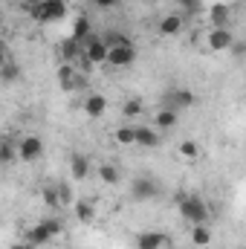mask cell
I'll list each match as a JSON object with an SVG mask.
<instances>
[{
	"mask_svg": "<svg viewBox=\"0 0 246 249\" xmlns=\"http://www.w3.org/2000/svg\"><path fill=\"white\" fill-rule=\"evenodd\" d=\"M44 203L50 206V209H61L64 203H61V194H58V188L55 186H47L44 188Z\"/></svg>",
	"mask_w": 246,
	"mask_h": 249,
	"instance_id": "cell-26",
	"label": "cell"
},
{
	"mask_svg": "<svg viewBox=\"0 0 246 249\" xmlns=\"http://www.w3.org/2000/svg\"><path fill=\"white\" fill-rule=\"evenodd\" d=\"M197 102V96L191 93V90H185V87H177V90H171L168 96H165V107H171V110H183V107H191Z\"/></svg>",
	"mask_w": 246,
	"mask_h": 249,
	"instance_id": "cell-9",
	"label": "cell"
},
{
	"mask_svg": "<svg viewBox=\"0 0 246 249\" xmlns=\"http://www.w3.org/2000/svg\"><path fill=\"white\" fill-rule=\"evenodd\" d=\"M177 154L185 157V160H197V157H200V145H197L194 139H183V142L177 145Z\"/></svg>",
	"mask_w": 246,
	"mask_h": 249,
	"instance_id": "cell-23",
	"label": "cell"
},
{
	"mask_svg": "<svg viewBox=\"0 0 246 249\" xmlns=\"http://www.w3.org/2000/svg\"><path fill=\"white\" fill-rule=\"evenodd\" d=\"M177 203H180V214H183L191 226H200V223L209 220V203H206L203 197H197V194H183Z\"/></svg>",
	"mask_w": 246,
	"mask_h": 249,
	"instance_id": "cell-1",
	"label": "cell"
},
{
	"mask_svg": "<svg viewBox=\"0 0 246 249\" xmlns=\"http://www.w3.org/2000/svg\"><path fill=\"white\" fill-rule=\"evenodd\" d=\"M130 197H133L136 203L154 200V197H159V183H157L154 177H136V180L130 183Z\"/></svg>",
	"mask_w": 246,
	"mask_h": 249,
	"instance_id": "cell-4",
	"label": "cell"
},
{
	"mask_svg": "<svg viewBox=\"0 0 246 249\" xmlns=\"http://www.w3.org/2000/svg\"><path fill=\"white\" fill-rule=\"evenodd\" d=\"M93 3H96L99 9H116V6H119V0H93Z\"/></svg>",
	"mask_w": 246,
	"mask_h": 249,
	"instance_id": "cell-31",
	"label": "cell"
},
{
	"mask_svg": "<svg viewBox=\"0 0 246 249\" xmlns=\"http://www.w3.org/2000/svg\"><path fill=\"white\" fill-rule=\"evenodd\" d=\"M136 61V47L127 44V47H107V61L110 67H130Z\"/></svg>",
	"mask_w": 246,
	"mask_h": 249,
	"instance_id": "cell-8",
	"label": "cell"
},
{
	"mask_svg": "<svg viewBox=\"0 0 246 249\" xmlns=\"http://www.w3.org/2000/svg\"><path fill=\"white\" fill-rule=\"evenodd\" d=\"M122 113L127 116V119L139 116V113H142V99H127V102L122 105Z\"/></svg>",
	"mask_w": 246,
	"mask_h": 249,
	"instance_id": "cell-28",
	"label": "cell"
},
{
	"mask_svg": "<svg viewBox=\"0 0 246 249\" xmlns=\"http://www.w3.org/2000/svg\"><path fill=\"white\" fill-rule=\"evenodd\" d=\"M81 58L90 64V67H93V64H105L107 61V44H105L102 38H96V35L87 38V41H84V53H81Z\"/></svg>",
	"mask_w": 246,
	"mask_h": 249,
	"instance_id": "cell-7",
	"label": "cell"
},
{
	"mask_svg": "<svg viewBox=\"0 0 246 249\" xmlns=\"http://www.w3.org/2000/svg\"><path fill=\"white\" fill-rule=\"evenodd\" d=\"M99 177H102L105 186H116L119 183V168L110 165V162H105V165H99Z\"/></svg>",
	"mask_w": 246,
	"mask_h": 249,
	"instance_id": "cell-22",
	"label": "cell"
},
{
	"mask_svg": "<svg viewBox=\"0 0 246 249\" xmlns=\"http://www.w3.org/2000/svg\"><path fill=\"white\" fill-rule=\"evenodd\" d=\"M168 244V238L162 232H142L136 238V249H162Z\"/></svg>",
	"mask_w": 246,
	"mask_h": 249,
	"instance_id": "cell-16",
	"label": "cell"
},
{
	"mask_svg": "<svg viewBox=\"0 0 246 249\" xmlns=\"http://www.w3.org/2000/svg\"><path fill=\"white\" fill-rule=\"evenodd\" d=\"M113 139L119 142V145H136V130H133V124H122V127H116V133H113Z\"/></svg>",
	"mask_w": 246,
	"mask_h": 249,
	"instance_id": "cell-21",
	"label": "cell"
},
{
	"mask_svg": "<svg viewBox=\"0 0 246 249\" xmlns=\"http://www.w3.org/2000/svg\"><path fill=\"white\" fill-rule=\"evenodd\" d=\"M6 61H12V55H9V44L6 41H0V67Z\"/></svg>",
	"mask_w": 246,
	"mask_h": 249,
	"instance_id": "cell-30",
	"label": "cell"
},
{
	"mask_svg": "<svg viewBox=\"0 0 246 249\" xmlns=\"http://www.w3.org/2000/svg\"><path fill=\"white\" fill-rule=\"evenodd\" d=\"M180 119V113L177 110H171V107H162L157 116H154V130H171L174 124Z\"/></svg>",
	"mask_w": 246,
	"mask_h": 249,
	"instance_id": "cell-18",
	"label": "cell"
},
{
	"mask_svg": "<svg viewBox=\"0 0 246 249\" xmlns=\"http://www.w3.org/2000/svg\"><path fill=\"white\" fill-rule=\"evenodd\" d=\"M18 154H15V145L9 142V139H0V165H6V162H12Z\"/></svg>",
	"mask_w": 246,
	"mask_h": 249,
	"instance_id": "cell-27",
	"label": "cell"
},
{
	"mask_svg": "<svg viewBox=\"0 0 246 249\" xmlns=\"http://www.w3.org/2000/svg\"><path fill=\"white\" fill-rule=\"evenodd\" d=\"M191 244H194V247H209V244H211V229H209L206 223L194 226V229H191Z\"/></svg>",
	"mask_w": 246,
	"mask_h": 249,
	"instance_id": "cell-20",
	"label": "cell"
},
{
	"mask_svg": "<svg viewBox=\"0 0 246 249\" xmlns=\"http://www.w3.org/2000/svg\"><path fill=\"white\" fill-rule=\"evenodd\" d=\"M61 232H64V223H61V220H58V217H47V220L35 223V226L26 232V241H29L32 247H44V244L55 241Z\"/></svg>",
	"mask_w": 246,
	"mask_h": 249,
	"instance_id": "cell-2",
	"label": "cell"
},
{
	"mask_svg": "<svg viewBox=\"0 0 246 249\" xmlns=\"http://www.w3.org/2000/svg\"><path fill=\"white\" fill-rule=\"evenodd\" d=\"M206 44H209V50H211V53H226V50H232L235 35H232V29H229V26H211V32H209Z\"/></svg>",
	"mask_w": 246,
	"mask_h": 249,
	"instance_id": "cell-6",
	"label": "cell"
},
{
	"mask_svg": "<svg viewBox=\"0 0 246 249\" xmlns=\"http://www.w3.org/2000/svg\"><path fill=\"white\" fill-rule=\"evenodd\" d=\"M15 154H18V160H23V162H35L41 154H44V142H41V136H23L18 145H15Z\"/></svg>",
	"mask_w": 246,
	"mask_h": 249,
	"instance_id": "cell-5",
	"label": "cell"
},
{
	"mask_svg": "<svg viewBox=\"0 0 246 249\" xmlns=\"http://www.w3.org/2000/svg\"><path fill=\"white\" fill-rule=\"evenodd\" d=\"M183 32V18L177 15V12H171V15H165L162 20H159V35L162 38H174V35H180Z\"/></svg>",
	"mask_w": 246,
	"mask_h": 249,
	"instance_id": "cell-13",
	"label": "cell"
},
{
	"mask_svg": "<svg viewBox=\"0 0 246 249\" xmlns=\"http://www.w3.org/2000/svg\"><path fill=\"white\" fill-rule=\"evenodd\" d=\"M0 78L6 81V84H12V81H18L20 78V67L15 61H6L3 67H0Z\"/></svg>",
	"mask_w": 246,
	"mask_h": 249,
	"instance_id": "cell-24",
	"label": "cell"
},
{
	"mask_svg": "<svg viewBox=\"0 0 246 249\" xmlns=\"http://www.w3.org/2000/svg\"><path fill=\"white\" fill-rule=\"evenodd\" d=\"M81 53H84V44H78L75 38H64L61 44H58V58H61V64H72L81 58Z\"/></svg>",
	"mask_w": 246,
	"mask_h": 249,
	"instance_id": "cell-11",
	"label": "cell"
},
{
	"mask_svg": "<svg viewBox=\"0 0 246 249\" xmlns=\"http://www.w3.org/2000/svg\"><path fill=\"white\" fill-rule=\"evenodd\" d=\"M9 249H35V247H32L29 241H18V244H12Z\"/></svg>",
	"mask_w": 246,
	"mask_h": 249,
	"instance_id": "cell-32",
	"label": "cell"
},
{
	"mask_svg": "<svg viewBox=\"0 0 246 249\" xmlns=\"http://www.w3.org/2000/svg\"><path fill=\"white\" fill-rule=\"evenodd\" d=\"M81 107H84V113H87L90 119H99V116L107 113V99H105L102 93H87L84 102H81Z\"/></svg>",
	"mask_w": 246,
	"mask_h": 249,
	"instance_id": "cell-10",
	"label": "cell"
},
{
	"mask_svg": "<svg viewBox=\"0 0 246 249\" xmlns=\"http://www.w3.org/2000/svg\"><path fill=\"white\" fill-rule=\"evenodd\" d=\"M142 3H157V0H142Z\"/></svg>",
	"mask_w": 246,
	"mask_h": 249,
	"instance_id": "cell-33",
	"label": "cell"
},
{
	"mask_svg": "<svg viewBox=\"0 0 246 249\" xmlns=\"http://www.w3.org/2000/svg\"><path fill=\"white\" fill-rule=\"evenodd\" d=\"M209 20H211V26H229L232 9H229L226 3H214V6L209 9Z\"/></svg>",
	"mask_w": 246,
	"mask_h": 249,
	"instance_id": "cell-17",
	"label": "cell"
},
{
	"mask_svg": "<svg viewBox=\"0 0 246 249\" xmlns=\"http://www.w3.org/2000/svg\"><path fill=\"white\" fill-rule=\"evenodd\" d=\"M32 3H38V0H32Z\"/></svg>",
	"mask_w": 246,
	"mask_h": 249,
	"instance_id": "cell-34",
	"label": "cell"
},
{
	"mask_svg": "<svg viewBox=\"0 0 246 249\" xmlns=\"http://www.w3.org/2000/svg\"><path fill=\"white\" fill-rule=\"evenodd\" d=\"M90 171H93V165H90V160L84 154H72L70 157V174H72V180H87Z\"/></svg>",
	"mask_w": 246,
	"mask_h": 249,
	"instance_id": "cell-12",
	"label": "cell"
},
{
	"mask_svg": "<svg viewBox=\"0 0 246 249\" xmlns=\"http://www.w3.org/2000/svg\"><path fill=\"white\" fill-rule=\"evenodd\" d=\"M70 38H75L78 44H84L87 38H93V23H90V18H87V15H78V18H75Z\"/></svg>",
	"mask_w": 246,
	"mask_h": 249,
	"instance_id": "cell-15",
	"label": "cell"
},
{
	"mask_svg": "<svg viewBox=\"0 0 246 249\" xmlns=\"http://www.w3.org/2000/svg\"><path fill=\"white\" fill-rule=\"evenodd\" d=\"M75 217L81 223H93L96 220V206L90 200H75Z\"/></svg>",
	"mask_w": 246,
	"mask_h": 249,
	"instance_id": "cell-19",
	"label": "cell"
},
{
	"mask_svg": "<svg viewBox=\"0 0 246 249\" xmlns=\"http://www.w3.org/2000/svg\"><path fill=\"white\" fill-rule=\"evenodd\" d=\"M133 130H136V145H139V148H157V145H159V133H157L154 127H148V124H133Z\"/></svg>",
	"mask_w": 246,
	"mask_h": 249,
	"instance_id": "cell-14",
	"label": "cell"
},
{
	"mask_svg": "<svg viewBox=\"0 0 246 249\" xmlns=\"http://www.w3.org/2000/svg\"><path fill=\"white\" fill-rule=\"evenodd\" d=\"M29 15L38 23H55L67 15V0H38V3H32Z\"/></svg>",
	"mask_w": 246,
	"mask_h": 249,
	"instance_id": "cell-3",
	"label": "cell"
},
{
	"mask_svg": "<svg viewBox=\"0 0 246 249\" xmlns=\"http://www.w3.org/2000/svg\"><path fill=\"white\" fill-rule=\"evenodd\" d=\"M102 41H105L107 47H127V44H130V38H124L119 29H110V32H107V35H105Z\"/></svg>",
	"mask_w": 246,
	"mask_h": 249,
	"instance_id": "cell-25",
	"label": "cell"
},
{
	"mask_svg": "<svg viewBox=\"0 0 246 249\" xmlns=\"http://www.w3.org/2000/svg\"><path fill=\"white\" fill-rule=\"evenodd\" d=\"M200 3H203V0H177V6H180L183 12H188V15L200 12Z\"/></svg>",
	"mask_w": 246,
	"mask_h": 249,
	"instance_id": "cell-29",
	"label": "cell"
}]
</instances>
